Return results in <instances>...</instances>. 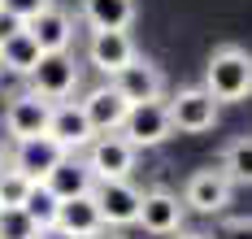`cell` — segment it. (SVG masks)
Segmentation results:
<instances>
[{"label": "cell", "instance_id": "cell-1", "mask_svg": "<svg viewBox=\"0 0 252 239\" xmlns=\"http://www.w3.org/2000/svg\"><path fill=\"white\" fill-rule=\"evenodd\" d=\"M204 91L218 105H239L252 96V53L239 44H218L204 65Z\"/></svg>", "mask_w": 252, "mask_h": 239}, {"label": "cell", "instance_id": "cell-2", "mask_svg": "<svg viewBox=\"0 0 252 239\" xmlns=\"http://www.w3.org/2000/svg\"><path fill=\"white\" fill-rule=\"evenodd\" d=\"M26 79H31V91H35L39 100L61 105V100L74 96V87H78V61L70 53H44L39 65H35Z\"/></svg>", "mask_w": 252, "mask_h": 239}, {"label": "cell", "instance_id": "cell-3", "mask_svg": "<svg viewBox=\"0 0 252 239\" xmlns=\"http://www.w3.org/2000/svg\"><path fill=\"white\" fill-rule=\"evenodd\" d=\"M218 100L204 91V87H178L174 96L165 100V113H170V126L187 135H204L218 126Z\"/></svg>", "mask_w": 252, "mask_h": 239}, {"label": "cell", "instance_id": "cell-4", "mask_svg": "<svg viewBox=\"0 0 252 239\" xmlns=\"http://www.w3.org/2000/svg\"><path fill=\"white\" fill-rule=\"evenodd\" d=\"M48 118H52L48 100H39L35 91H18V96H9V105L0 113V126L13 144H26V139L48 135Z\"/></svg>", "mask_w": 252, "mask_h": 239}, {"label": "cell", "instance_id": "cell-5", "mask_svg": "<svg viewBox=\"0 0 252 239\" xmlns=\"http://www.w3.org/2000/svg\"><path fill=\"white\" fill-rule=\"evenodd\" d=\"M83 165L92 170L96 183H122V179H130V170H135V148L126 144L122 135H96L87 144Z\"/></svg>", "mask_w": 252, "mask_h": 239}, {"label": "cell", "instance_id": "cell-6", "mask_svg": "<svg viewBox=\"0 0 252 239\" xmlns=\"http://www.w3.org/2000/svg\"><path fill=\"white\" fill-rule=\"evenodd\" d=\"M139 152V148H157V144H165L170 135H174V126H170V113H165V100H148V105H130V113H126L122 131H118Z\"/></svg>", "mask_w": 252, "mask_h": 239}, {"label": "cell", "instance_id": "cell-7", "mask_svg": "<svg viewBox=\"0 0 252 239\" xmlns=\"http://www.w3.org/2000/svg\"><path fill=\"white\" fill-rule=\"evenodd\" d=\"M109 87L122 96L126 105H148V100H165V74L152 65L148 57H135L130 65H122V70L109 79Z\"/></svg>", "mask_w": 252, "mask_h": 239}, {"label": "cell", "instance_id": "cell-8", "mask_svg": "<svg viewBox=\"0 0 252 239\" xmlns=\"http://www.w3.org/2000/svg\"><path fill=\"white\" fill-rule=\"evenodd\" d=\"M183 200L165 187H152V191H139V217L135 226H144L148 235H178L183 231Z\"/></svg>", "mask_w": 252, "mask_h": 239}, {"label": "cell", "instance_id": "cell-9", "mask_svg": "<svg viewBox=\"0 0 252 239\" xmlns=\"http://www.w3.org/2000/svg\"><path fill=\"white\" fill-rule=\"evenodd\" d=\"M230 191L235 187L226 183V174L218 170V165H204V170H196L187 183H183V209H196V213H222L230 205Z\"/></svg>", "mask_w": 252, "mask_h": 239}, {"label": "cell", "instance_id": "cell-10", "mask_svg": "<svg viewBox=\"0 0 252 239\" xmlns=\"http://www.w3.org/2000/svg\"><path fill=\"white\" fill-rule=\"evenodd\" d=\"M48 139L65 152V157H74L83 152L96 131H92V122H87V113L78 109V100H61V105H52V118H48Z\"/></svg>", "mask_w": 252, "mask_h": 239}, {"label": "cell", "instance_id": "cell-11", "mask_svg": "<svg viewBox=\"0 0 252 239\" xmlns=\"http://www.w3.org/2000/svg\"><path fill=\"white\" fill-rule=\"evenodd\" d=\"M26 30H31V39L39 44V53H70V44H74V13L48 0L35 18L26 22Z\"/></svg>", "mask_w": 252, "mask_h": 239}, {"label": "cell", "instance_id": "cell-12", "mask_svg": "<svg viewBox=\"0 0 252 239\" xmlns=\"http://www.w3.org/2000/svg\"><path fill=\"white\" fill-rule=\"evenodd\" d=\"M92 200L100 209L104 226H135V217H139V187L130 179H122V183H96Z\"/></svg>", "mask_w": 252, "mask_h": 239}, {"label": "cell", "instance_id": "cell-13", "mask_svg": "<svg viewBox=\"0 0 252 239\" xmlns=\"http://www.w3.org/2000/svg\"><path fill=\"white\" fill-rule=\"evenodd\" d=\"M65 161V152L52 144L48 135H39V139H26V144H13V152H9V170H18L22 179L31 183H44L52 170Z\"/></svg>", "mask_w": 252, "mask_h": 239}, {"label": "cell", "instance_id": "cell-14", "mask_svg": "<svg viewBox=\"0 0 252 239\" xmlns=\"http://www.w3.org/2000/svg\"><path fill=\"white\" fill-rule=\"evenodd\" d=\"M135 39H130V30H92V39H87V61L100 70V74H118L122 65L135 61Z\"/></svg>", "mask_w": 252, "mask_h": 239}, {"label": "cell", "instance_id": "cell-15", "mask_svg": "<svg viewBox=\"0 0 252 239\" xmlns=\"http://www.w3.org/2000/svg\"><path fill=\"white\" fill-rule=\"evenodd\" d=\"M78 109L87 113V122H92V131L96 135H118L126 122V113H130V105H126L122 96L104 83V87H92L83 100H78Z\"/></svg>", "mask_w": 252, "mask_h": 239}, {"label": "cell", "instance_id": "cell-16", "mask_svg": "<svg viewBox=\"0 0 252 239\" xmlns=\"http://www.w3.org/2000/svg\"><path fill=\"white\" fill-rule=\"evenodd\" d=\"M39 44L31 39V30L26 27H13L0 35V79L4 74H18V79H26L35 65H39Z\"/></svg>", "mask_w": 252, "mask_h": 239}, {"label": "cell", "instance_id": "cell-17", "mask_svg": "<svg viewBox=\"0 0 252 239\" xmlns=\"http://www.w3.org/2000/svg\"><path fill=\"white\" fill-rule=\"evenodd\" d=\"M52 226H57V231H65V235H74V239H96V235H104L100 209H96V200H92V196L61 200V209H57V222H52Z\"/></svg>", "mask_w": 252, "mask_h": 239}, {"label": "cell", "instance_id": "cell-18", "mask_svg": "<svg viewBox=\"0 0 252 239\" xmlns=\"http://www.w3.org/2000/svg\"><path fill=\"white\" fill-rule=\"evenodd\" d=\"M78 18L92 30H130L135 0H78Z\"/></svg>", "mask_w": 252, "mask_h": 239}, {"label": "cell", "instance_id": "cell-19", "mask_svg": "<svg viewBox=\"0 0 252 239\" xmlns=\"http://www.w3.org/2000/svg\"><path fill=\"white\" fill-rule=\"evenodd\" d=\"M44 187H48L57 200H78V196H92L96 179H92V170L83 165V157H65L48 179H44Z\"/></svg>", "mask_w": 252, "mask_h": 239}, {"label": "cell", "instance_id": "cell-20", "mask_svg": "<svg viewBox=\"0 0 252 239\" xmlns=\"http://www.w3.org/2000/svg\"><path fill=\"white\" fill-rule=\"evenodd\" d=\"M218 170L226 174L230 187H252V135H235L226 148H222V161Z\"/></svg>", "mask_w": 252, "mask_h": 239}, {"label": "cell", "instance_id": "cell-21", "mask_svg": "<svg viewBox=\"0 0 252 239\" xmlns=\"http://www.w3.org/2000/svg\"><path fill=\"white\" fill-rule=\"evenodd\" d=\"M57 209H61V200H57L44 183H35L31 191H26V200H22V213L39 226V231H48L52 222H57Z\"/></svg>", "mask_w": 252, "mask_h": 239}, {"label": "cell", "instance_id": "cell-22", "mask_svg": "<svg viewBox=\"0 0 252 239\" xmlns=\"http://www.w3.org/2000/svg\"><path fill=\"white\" fill-rule=\"evenodd\" d=\"M31 179H22L18 170H0V209H22V200H26V191H31Z\"/></svg>", "mask_w": 252, "mask_h": 239}, {"label": "cell", "instance_id": "cell-23", "mask_svg": "<svg viewBox=\"0 0 252 239\" xmlns=\"http://www.w3.org/2000/svg\"><path fill=\"white\" fill-rule=\"evenodd\" d=\"M0 239H39V226L22 209H0Z\"/></svg>", "mask_w": 252, "mask_h": 239}, {"label": "cell", "instance_id": "cell-24", "mask_svg": "<svg viewBox=\"0 0 252 239\" xmlns=\"http://www.w3.org/2000/svg\"><path fill=\"white\" fill-rule=\"evenodd\" d=\"M48 0H0V18H9L13 27H26Z\"/></svg>", "mask_w": 252, "mask_h": 239}, {"label": "cell", "instance_id": "cell-25", "mask_svg": "<svg viewBox=\"0 0 252 239\" xmlns=\"http://www.w3.org/2000/svg\"><path fill=\"white\" fill-rule=\"evenodd\" d=\"M213 239H252V213L248 217H226Z\"/></svg>", "mask_w": 252, "mask_h": 239}, {"label": "cell", "instance_id": "cell-26", "mask_svg": "<svg viewBox=\"0 0 252 239\" xmlns=\"http://www.w3.org/2000/svg\"><path fill=\"white\" fill-rule=\"evenodd\" d=\"M39 239H74V235H65V231H57V226H48V231H39Z\"/></svg>", "mask_w": 252, "mask_h": 239}, {"label": "cell", "instance_id": "cell-27", "mask_svg": "<svg viewBox=\"0 0 252 239\" xmlns=\"http://www.w3.org/2000/svg\"><path fill=\"white\" fill-rule=\"evenodd\" d=\"M174 239H213V235H204V231H178Z\"/></svg>", "mask_w": 252, "mask_h": 239}, {"label": "cell", "instance_id": "cell-28", "mask_svg": "<svg viewBox=\"0 0 252 239\" xmlns=\"http://www.w3.org/2000/svg\"><path fill=\"white\" fill-rule=\"evenodd\" d=\"M4 165H9V152H4V144H0V170H4Z\"/></svg>", "mask_w": 252, "mask_h": 239}]
</instances>
